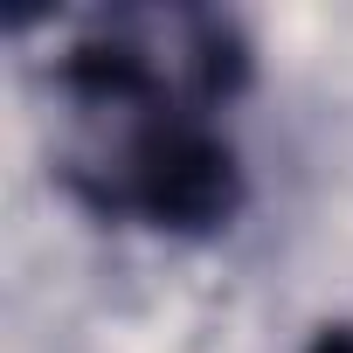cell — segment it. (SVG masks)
Here are the masks:
<instances>
[{"label":"cell","mask_w":353,"mask_h":353,"mask_svg":"<svg viewBox=\"0 0 353 353\" xmlns=\"http://www.w3.org/2000/svg\"><path fill=\"white\" fill-rule=\"evenodd\" d=\"M243 83V42L222 14L125 8L97 14L56 63L63 188L132 229L201 236L243 201L222 104Z\"/></svg>","instance_id":"obj_1"},{"label":"cell","mask_w":353,"mask_h":353,"mask_svg":"<svg viewBox=\"0 0 353 353\" xmlns=\"http://www.w3.org/2000/svg\"><path fill=\"white\" fill-rule=\"evenodd\" d=\"M305 353H353V325H319V339Z\"/></svg>","instance_id":"obj_2"}]
</instances>
